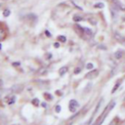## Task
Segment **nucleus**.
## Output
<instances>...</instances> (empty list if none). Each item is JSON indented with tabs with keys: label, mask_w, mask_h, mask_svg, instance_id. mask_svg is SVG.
Segmentation results:
<instances>
[{
	"label": "nucleus",
	"mask_w": 125,
	"mask_h": 125,
	"mask_svg": "<svg viewBox=\"0 0 125 125\" xmlns=\"http://www.w3.org/2000/svg\"><path fill=\"white\" fill-rule=\"evenodd\" d=\"M114 105H115V103H114V102H112V103H111V104H110L107 106L106 111L104 110V111L103 112V114H101V115H100V117H99V118L96 120V122H95L93 125H102V123L104 122V118H105L106 114L108 113V111H110V109H111V108H112Z\"/></svg>",
	"instance_id": "obj_1"
},
{
	"label": "nucleus",
	"mask_w": 125,
	"mask_h": 125,
	"mask_svg": "<svg viewBox=\"0 0 125 125\" xmlns=\"http://www.w3.org/2000/svg\"><path fill=\"white\" fill-rule=\"evenodd\" d=\"M79 107V104L76 100H70L69 101V105H68V108L71 112H75L77 110V108Z\"/></svg>",
	"instance_id": "obj_2"
},
{
	"label": "nucleus",
	"mask_w": 125,
	"mask_h": 125,
	"mask_svg": "<svg viewBox=\"0 0 125 125\" xmlns=\"http://www.w3.org/2000/svg\"><path fill=\"white\" fill-rule=\"evenodd\" d=\"M98 70L97 69H94V70H91L90 72H88L86 75H85V77L86 78H89V79H92V78H95L97 75H98Z\"/></svg>",
	"instance_id": "obj_3"
},
{
	"label": "nucleus",
	"mask_w": 125,
	"mask_h": 125,
	"mask_svg": "<svg viewBox=\"0 0 125 125\" xmlns=\"http://www.w3.org/2000/svg\"><path fill=\"white\" fill-rule=\"evenodd\" d=\"M5 101H6V103L8 104H15V102H16V96H14V95H12V96H7L6 98H5Z\"/></svg>",
	"instance_id": "obj_4"
},
{
	"label": "nucleus",
	"mask_w": 125,
	"mask_h": 125,
	"mask_svg": "<svg viewBox=\"0 0 125 125\" xmlns=\"http://www.w3.org/2000/svg\"><path fill=\"white\" fill-rule=\"evenodd\" d=\"M114 4H115V6L117 7V9L118 10H121V11H125V5H123L122 3H120L119 1H117V0H114Z\"/></svg>",
	"instance_id": "obj_5"
},
{
	"label": "nucleus",
	"mask_w": 125,
	"mask_h": 125,
	"mask_svg": "<svg viewBox=\"0 0 125 125\" xmlns=\"http://www.w3.org/2000/svg\"><path fill=\"white\" fill-rule=\"evenodd\" d=\"M114 36H115V38L117 39L118 42H122V43H123V42L125 41V38H124L120 33H118V32H115V33H114Z\"/></svg>",
	"instance_id": "obj_6"
},
{
	"label": "nucleus",
	"mask_w": 125,
	"mask_h": 125,
	"mask_svg": "<svg viewBox=\"0 0 125 125\" xmlns=\"http://www.w3.org/2000/svg\"><path fill=\"white\" fill-rule=\"evenodd\" d=\"M122 56H123V52H122L121 50H118V51H116V52L114 53V58H115V59H117V60L121 59V58H122Z\"/></svg>",
	"instance_id": "obj_7"
},
{
	"label": "nucleus",
	"mask_w": 125,
	"mask_h": 125,
	"mask_svg": "<svg viewBox=\"0 0 125 125\" xmlns=\"http://www.w3.org/2000/svg\"><path fill=\"white\" fill-rule=\"evenodd\" d=\"M66 71H67V66H62V67L60 68V70H59V74H60L61 76H62L63 74L66 73Z\"/></svg>",
	"instance_id": "obj_8"
},
{
	"label": "nucleus",
	"mask_w": 125,
	"mask_h": 125,
	"mask_svg": "<svg viewBox=\"0 0 125 125\" xmlns=\"http://www.w3.org/2000/svg\"><path fill=\"white\" fill-rule=\"evenodd\" d=\"M31 104H32L34 106H39V104H40V101H39V99L34 98V99L31 100Z\"/></svg>",
	"instance_id": "obj_9"
},
{
	"label": "nucleus",
	"mask_w": 125,
	"mask_h": 125,
	"mask_svg": "<svg viewBox=\"0 0 125 125\" xmlns=\"http://www.w3.org/2000/svg\"><path fill=\"white\" fill-rule=\"evenodd\" d=\"M43 96H44V98H45L47 101H51V100H53V96H52L50 93H44Z\"/></svg>",
	"instance_id": "obj_10"
},
{
	"label": "nucleus",
	"mask_w": 125,
	"mask_h": 125,
	"mask_svg": "<svg viewBox=\"0 0 125 125\" xmlns=\"http://www.w3.org/2000/svg\"><path fill=\"white\" fill-rule=\"evenodd\" d=\"M84 33L88 34L89 36H92V35H93V32H92V30H91L90 28H88V27H84Z\"/></svg>",
	"instance_id": "obj_11"
},
{
	"label": "nucleus",
	"mask_w": 125,
	"mask_h": 125,
	"mask_svg": "<svg viewBox=\"0 0 125 125\" xmlns=\"http://www.w3.org/2000/svg\"><path fill=\"white\" fill-rule=\"evenodd\" d=\"M119 124V118L118 117H115L110 123H109V125H118Z\"/></svg>",
	"instance_id": "obj_12"
},
{
	"label": "nucleus",
	"mask_w": 125,
	"mask_h": 125,
	"mask_svg": "<svg viewBox=\"0 0 125 125\" xmlns=\"http://www.w3.org/2000/svg\"><path fill=\"white\" fill-rule=\"evenodd\" d=\"M58 40H59L60 42H65V41H66V37L63 36V35H59V36H58Z\"/></svg>",
	"instance_id": "obj_13"
},
{
	"label": "nucleus",
	"mask_w": 125,
	"mask_h": 125,
	"mask_svg": "<svg viewBox=\"0 0 125 125\" xmlns=\"http://www.w3.org/2000/svg\"><path fill=\"white\" fill-rule=\"evenodd\" d=\"M82 20H83V18L80 17V16H74L73 17V21H80Z\"/></svg>",
	"instance_id": "obj_14"
},
{
	"label": "nucleus",
	"mask_w": 125,
	"mask_h": 125,
	"mask_svg": "<svg viewBox=\"0 0 125 125\" xmlns=\"http://www.w3.org/2000/svg\"><path fill=\"white\" fill-rule=\"evenodd\" d=\"M86 68H87V69H93V68H94V64H93L92 62H89V63L86 64Z\"/></svg>",
	"instance_id": "obj_15"
},
{
	"label": "nucleus",
	"mask_w": 125,
	"mask_h": 125,
	"mask_svg": "<svg viewBox=\"0 0 125 125\" xmlns=\"http://www.w3.org/2000/svg\"><path fill=\"white\" fill-rule=\"evenodd\" d=\"M104 4L102 3V2H100V3H97V4H95V7H96V8H101V9H102V8H104Z\"/></svg>",
	"instance_id": "obj_16"
},
{
	"label": "nucleus",
	"mask_w": 125,
	"mask_h": 125,
	"mask_svg": "<svg viewBox=\"0 0 125 125\" xmlns=\"http://www.w3.org/2000/svg\"><path fill=\"white\" fill-rule=\"evenodd\" d=\"M118 87H119V82H117V83L115 84V86H114V88H113V89L111 90V93L113 94V93H114V92H115V91H116V90L118 89Z\"/></svg>",
	"instance_id": "obj_17"
},
{
	"label": "nucleus",
	"mask_w": 125,
	"mask_h": 125,
	"mask_svg": "<svg viewBox=\"0 0 125 125\" xmlns=\"http://www.w3.org/2000/svg\"><path fill=\"white\" fill-rule=\"evenodd\" d=\"M61 109H62V107H61V105H60V104H57V105L55 106V110H56V112H60V111H61Z\"/></svg>",
	"instance_id": "obj_18"
},
{
	"label": "nucleus",
	"mask_w": 125,
	"mask_h": 125,
	"mask_svg": "<svg viewBox=\"0 0 125 125\" xmlns=\"http://www.w3.org/2000/svg\"><path fill=\"white\" fill-rule=\"evenodd\" d=\"M9 15H10V11H9V10H5V11L3 12V16H4V17H8Z\"/></svg>",
	"instance_id": "obj_19"
},
{
	"label": "nucleus",
	"mask_w": 125,
	"mask_h": 125,
	"mask_svg": "<svg viewBox=\"0 0 125 125\" xmlns=\"http://www.w3.org/2000/svg\"><path fill=\"white\" fill-rule=\"evenodd\" d=\"M80 71H81V68L80 67H76L74 69V74H78V73H80Z\"/></svg>",
	"instance_id": "obj_20"
},
{
	"label": "nucleus",
	"mask_w": 125,
	"mask_h": 125,
	"mask_svg": "<svg viewBox=\"0 0 125 125\" xmlns=\"http://www.w3.org/2000/svg\"><path fill=\"white\" fill-rule=\"evenodd\" d=\"M21 64V62H13V65L14 66H19Z\"/></svg>",
	"instance_id": "obj_21"
},
{
	"label": "nucleus",
	"mask_w": 125,
	"mask_h": 125,
	"mask_svg": "<svg viewBox=\"0 0 125 125\" xmlns=\"http://www.w3.org/2000/svg\"><path fill=\"white\" fill-rule=\"evenodd\" d=\"M54 46H55V48H59V47H60V43H59V42H56V43L54 44Z\"/></svg>",
	"instance_id": "obj_22"
},
{
	"label": "nucleus",
	"mask_w": 125,
	"mask_h": 125,
	"mask_svg": "<svg viewBox=\"0 0 125 125\" xmlns=\"http://www.w3.org/2000/svg\"><path fill=\"white\" fill-rule=\"evenodd\" d=\"M45 34H46V35H47L48 37H50V36H51V33H50V32H49L48 30H46V31H45Z\"/></svg>",
	"instance_id": "obj_23"
},
{
	"label": "nucleus",
	"mask_w": 125,
	"mask_h": 125,
	"mask_svg": "<svg viewBox=\"0 0 125 125\" xmlns=\"http://www.w3.org/2000/svg\"><path fill=\"white\" fill-rule=\"evenodd\" d=\"M42 106H43V107H46V104H45V103H43V104H42Z\"/></svg>",
	"instance_id": "obj_24"
},
{
	"label": "nucleus",
	"mask_w": 125,
	"mask_h": 125,
	"mask_svg": "<svg viewBox=\"0 0 125 125\" xmlns=\"http://www.w3.org/2000/svg\"><path fill=\"white\" fill-rule=\"evenodd\" d=\"M1 47H2V46H1V44H0V49H1Z\"/></svg>",
	"instance_id": "obj_25"
},
{
	"label": "nucleus",
	"mask_w": 125,
	"mask_h": 125,
	"mask_svg": "<svg viewBox=\"0 0 125 125\" xmlns=\"http://www.w3.org/2000/svg\"><path fill=\"white\" fill-rule=\"evenodd\" d=\"M0 99H1V95H0Z\"/></svg>",
	"instance_id": "obj_26"
}]
</instances>
